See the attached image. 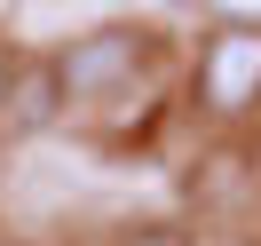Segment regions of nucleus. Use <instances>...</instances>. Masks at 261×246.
I'll return each mask as SVG.
<instances>
[{
    "label": "nucleus",
    "instance_id": "f257e3e1",
    "mask_svg": "<svg viewBox=\"0 0 261 246\" xmlns=\"http://www.w3.org/2000/svg\"><path fill=\"white\" fill-rule=\"evenodd\" d=\"M166 56V32L143 16H111V24H87L56 48V72H64V96L71 103H111V96H135L150 64Z\"/></svg>",
    "mask_w": 261,
    "mask_h": 246
},
{
    "label": "nucleus",
    "instance_id": "f03ea898",
    "mask_svg": "<svg viewBox=\"0 0 261 246\" xmlns=\"http://www.w3.org/2000/svg\"><path fill=\"white\" fill-rule=\"evenodd\" d=\"M190 103L214 127L261 111V16H214L190 48Z\"/></svg>",
    "mask_w": 261,
    "mask_h": 246
},
{
    "label": "nucleus",
    "instance_id": "7ed1b4c3",
    "mask_svg": "<svg viewBox=\"0 0 261 246\" xmlns=\"http://www.w3.org/2000/svg\"><path fill=\"white\" fill-rule=\"evenodd\" d=\"M64 111H71V96H64V72H56V48L24 56L16 80H8V103H0V135L8 143H40V135L64 127Z\"/></svg>",
    "mask_w": 261,
    "mask_h": 246
},
{
    "label": "nucleus",
    "instance_id": "20e7f679",
    "mask_svg": "<svg viewBox=\"0 0 261 246\" xmlns=\"http://www.w3.org/2000/svg\"><path fill=\"white\" fill-rule=\"evenodd\" d=\"M119 246H190V230H182V222H143V230H127Z\"/></svg>",
    "mask_w": 261,
    "mask_h": 246
},
{
    "label": "nucleus",
    "instance_id": "39448f33",
    "mask_svg": "<svg viewBox=\"0 0 261 246\" xmlns=\"http://www.w3.org/2000/svg\"><path fill=\"white\" fill-rule=\"evenodd\" d=\"M16 64H24V48H16L8 32H0V103H8V80H16Z\"/></svg>",
    "mask_w": 261,
    "mask_h": 246
}]
</instances>
